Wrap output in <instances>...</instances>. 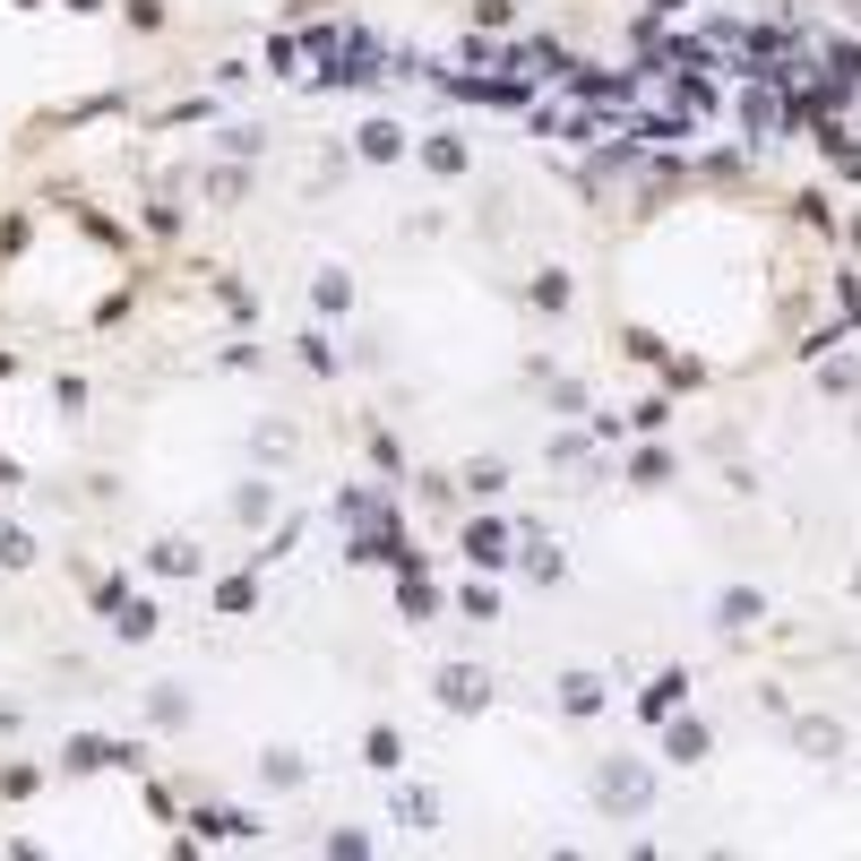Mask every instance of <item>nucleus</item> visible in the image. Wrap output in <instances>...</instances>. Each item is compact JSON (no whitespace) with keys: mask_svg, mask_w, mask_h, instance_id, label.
Returning <instances> with one entry per match:
<instances>
[{"mask_svg":"<svg viewBox=\"0 0 861 861\" xmlns=\"http://www.w3.org/2000/svg\"><path fill=\"white\" fill-rule=\"evenodd\" d=\"M595 801H603V819H637L655 801V766L646 759H595Z\"/></svg>","mask_w":861,"mask_h":861,"instance_id":"1","label":"nucleus"},{"mask_svg":"<svg viewBox=\"0 0 861 861\" xmlns=\"http://www.w3.org/2000/svg\"><path fill=\"white\" fill-rule=\"evenodd\" d=\"M492 690H499V681L483 672V663H439V672H430V697H439L448 715H483Z\"/></svg>","mask_w":861,"mask_h":861,"instance_id":"2","label":"nucleus"},{"mask_svg":"<svg viewBox=\"0 0 861 861\" xmlns=\"http://www.w3.org/2000/svg\"><path fill=\"white\" fill-rule=\"evenodd\" d=\"M465 561L474 568H508L517 561V526H508V517H474V526H465Z\"/></svg>","mask_w":861,"mask_h":861,"instance_id":"3","label":"nucleus"},{"mask_svg":"<svg viewBox=\"0 0 861 861\" xmlns=\"http://www.w3.org/2000/svg\"><path fill=\"white\" fill-rule=\"evenodd\" d=\"M706 750H715V732L697 724V715H663V759L672 766H697Z\"/></svg>","mask_w":861,"mask_h":861,"instance_id":"4","label":"nucleus"},{"mask_svg":"<svg viewBox=\"0 0 861 861\" xmlns=\"http://www.w3.org/2000/svg\"><path fill=\"white\" fill-rule=\"evenodd\" d=\"M190 828H199V844H250V835H267L250 810H190Z\"/></svg>","mask_w":861,"mask_h":861,"instance_id":"5","label":"nucleus"},{"mask_svg":"<svg viewBox=\"0 0 861 861\" xmlns=\"http://www.w3.org/2000/svg\"><path fill=\"white\" fill-rule=\"evenodd\" d=\"M759 621H766V595H759V586H724V595H715V630L741 637V630H759Z\"/></svg>","mask_w":861,"mask_h":861,"instance_id":"6","label":"nucleus"},{"mask_svg":"<svg viewBox=\"0 0 861 861\" xmlns=\"http://www.w3.org/2000/svg\"><path fill=\"white\" fill-rule=\"evenodd\" d=\"M681 697H690V672H655V690H637V724L681 715Z\"/></svg>","mask_w":861,"mask_h":861,"instance_id":"7","label":"nucleus"},{"mask_svg":"<svg viewBox=\"0 0 861 861\" xmlns=\"http://www.w3.org/2000/svg\"><path fill=\"white\" fill-rule=\"evenodd\" d=\"M793 750H801V759H844V724H835V715H801Z\"/></svg>","mask_w":861,"mask_h":861,"instance_id":"8","label":"nucleus"},{"mask_svg":"<svg viewBox=\"0 0 861 861\" xmlns=\"http://www.w3.org/2000/svg\"><path fill=\"white\" fill-rule=\"evenodd\" d=\"M766 87H775V78H759V87H750V103H741V121H750V138H775L784 121H793V112H784V103L766 96Z\"/></svg>","mask_w":861,"mask_h":861,"instance_id":"9","label":"nucleus"},{"mask_svg":"<svg viewBox=\"0 0 861 861\" xmlns=\"http://www.w3.org/2000/svg\"><path fill=\"white\" fill-rule=\"evenodd\" d=\"M354 147H363L370 165H397V156H405V130H397V121H363V130H354Z\"/></svg>","mask_w":861,"mask_h":861,"instance_id":"10","label":"nucleus"},{"mask_svg":"<svg viewBox=\"0 0 861 861\" xmlns=\"http://www.w3.org/2000/svg\"><path fill=\"white\" fill-rule=\"evenodd\" d=\"M439 603H448V595L430 586L423 568H414V577H405V586H397V612H405V621H439Z\"/></svg>","mask_w":861,"mask_h":861,"instance_id":"11","label":"nucleus"},{"mask_svg":"<svg viewBox=\"0 0 861 861\" xmlns=\"http://www.w3.org/2000/svg\"><path fill=\"white\" fill-rule=\"evenodd\" d=\"M397 819H405L414 835H430V828H439V793H423V784H397Z\"/></svg>","mask_w":861,"mask_h":861,"instance_id":"12","label":"nucleus"},{"mask_svg":"<svg viewBox=\"0 0 861 861\" xmlns=\"http://www.w3.org/2000/svg\"><path fill=\"white\" fill-rule=\"evenodd\" d=\"M61 766L69 775H96V766H112V741H103V732H78V741L61 750Z\"/></svg>","mask_w":861,"mask_h":861,"instance_id":"13","label":"nucleus"},{"mask_svg":"<svg viewBox=\"0 0 861 861\" xmlns=\"http://www.w3.org/2000/svg\"><path fill=\"white\" fill-rule=\"evenodd\" d=\"M310 301H319V310H354V276H345V267H319V285H310Z\"/></svg>","mask_w":861,"mask_h":861,"instance_id":"14","label":"nucleus"},{"mask_svg":"<svg viewBox=\"0 0 861 861\" xmlns=\"http://www.w3.org/2000/svg\"><path fill=\"white\" fill-rule=\"evenodd\" d=\"M568 301H577V285H568L561 267H543V276H534V310H552V319H561Z\"/></svg>","mask_w":861,"mask_h":861,"instance_id":"15","label":"nucleus"},{"mask_svg":"<svg viewBox=\"0 0 861 861\" xmlns=\"http://www.w3.org/2000/svg\"><path fill=\"white\" fill-rule=\"evenodd\" d=\"M561 706H568V715H595V706H603V681H595V672H568V681H561Z\"/></svg>","mask_w":861,"mask_h":861,"instance_id":"16","label":"nucleus"},{"mask_svg":"<svg viewBox=\"0 0 861 861\" xmlns=\"http://www.w3.org/2000/svg\"><path fill=\"white\" fill-rule=\"evenodd\" d=\"M363 766H379V775H397V766H405V741H397L388 724H379V732L363 741Z\"/></svg>","mask_w":861,"mask_h":861,"instance_id":"17","label":"nucleus"},{"mask_svg":"<svg viewBox=\"0 0 861 861\" xmlns=\"http://www.w3.org/2000/svg\"><path fill=\"white\" fill-rule=\"evenodd\" d=\"M259 784H267V793L301 784V759H294V750H259Z\"/></svg>","mask_w":861,"mask_h":861,"instance_id":"18","label":"nucleus"},{"mask_svg":"<svg viewBox=\"0 0 861 861\" xmlns=\"http://www.w3.org/2000/svg\"><path fill=\"white\" fill-rule=\"evenodd\" d=\"M147 561L165 568V577H199V543H156Z\"/></svg>","mask_w":861,"mask_h":861,"instance_id":"19","label":"nucleus"},{"mask_svg":"<svg viewBox=\"0 0 861 861\" xmlns=\"http://www.w3.org/2000/svg\"><path fill=\"white\" fill-rule=\"evenodd\" d=\"M526 577L534 586H561V552H552L543 534H526Z\"/></svg>","mask_w":861,"mask_h":861,"instance_id":"20","label":"nucleus"},{"mask_svg":"<svg viewBox=\"0 0 861 861\" xmlns=\"http://www.w3.org/2000/svg\"><path fill=\"white\" fill-rule=\"evenodd\" d=\"M147 715H156L165 732H181V724H190V697H181V690H147Z\"/></svg>","mask_w":861,"mask_h":861,"instance_id":"21","label":"nucleus"},{"mask_svg":"<svg viewBox=\"0 0 861 861\" xmlns=\"http://www.w3.org/2000/svg\"><path fill=\"white\" fill-rule=\"evenodd\" d=\"M156 621H165V603H121L112 630H121V637H156Z\"/></svg>","mask_w":861,"mask_h":861,"instance_id":"22","label":"nucleus"},{"mask_svg":"<svg viewBox=\"0 0 861 861\" xmlns=\"http://www.w3.org/2000/svg\"><path fill=\"white\" fill-rule=\"evenodd\" d=\"M267 508H276V483H241V492H232V517H250V526H259Z\"/></svg>","mask_w":861,"mask_h":861,"instance_id":"23","label":"nucleus"},{"mask_svg":"<svg viewBox=\"0 0 861 861\" xmlns=\"http://www.w3.org/2000/svg\"><path fill=\"white\" fill-rule=\"evenodd\" d=\"M241 190H250V172H241V165H216V172H207V199H216V207H232Z\"/></svg>","mask_w":861,"mask_h":861,"instance_id":"24","label":"nucleus"},{"mask_svg":"<svg viewBox=\"0 0 861 861\" xmlns=\"http://www.w3.org/2000/svg\"><path fill=\"white\" fill-rule=\"evenodd\" d=\"M630 483H646V492H655V483H672V457H663V448H637V457H630Z\"/></svg>","mask_w":861,"mask_h":861,"instance_id":"25","label":"nucleus"},{"mask_svg":"<svg viewBox=\"0 0 861 861\" xmlns=\"http://www.w3.org/2000/svg\"><path fill=\"white\" fill-rule=\"evenodd\" d=\"M250 448H259V457H294V423H259Z\"/></svg>","mask_w":861,"mask_h":861,"instance_id":"26","label":"nucleus"},{"mask_svg":"<svg viewBox=\"0 0 861 861\" xmlns=\"http://www.w3.org/2000/svg\"><path fill=\"white\" fill-rule=\"evenodd\" d=\"M34 561V534L27 526H0V568H27Z\"/></svg>","mask_w":861,"mask_h":861,"instance_id":"27","label":"nucleus"},{"mask_svg":"<svg viewBox=\"0 0 861 861\" xmlns=\"http://www.w3.org/2000/svg\"><path fill=\"white\" fill-rule=\"evenodd\" d=\"M423 165L430 172H465V147L457 138H423Z\"/></svg>","mask_w":861,"mask_h":861,"instance_id":"28","label":"nucleus"},{"mask_svg":"<svg viewBox=\"0 0 861 861\" xmlns=\"http://www.w3.org/2000/svg\"><path fill=\"white\" fill-rule=\"evenodd\" d=\"M499 483H508V465H492V457H483V465H465V492H474V499H492Z\"/></svg>","mask_w":861,"mask_h":861,"instance_id":"29","label":"nucleus"},{"mask_svg":"<svg viewBox=\"0 0 861 861\" xmlns=\"http://www.w3.org/2000/svg\"><path fill=\"white\" fill-rule=\"evenodd\" d=\"M301 363L319 370V379H336V345H328V336H319V328H310V336H301Z\"/></svg>","mask_w":861,"mask_h":861,"instance_id":"30","label":"nucleus"},{"mask_svg":"<svg viewBox=\"0 0 861 861\" xmlns=\"http://www.w3.org/2000/svg\"><path fill=\"white\" fill-rule=\"evenodd\" d=\"M328 853H336V861H370V835H363V828H336Z\"/></svg>","mask_w":861,"mask_h":861,"instance_id":"31","label":"nucleus"},{"mask_svg":"<svg viewBox=\"0 0 861 861\" xmlns=\"http://www.w3.org/2000/svg\"><path fill=\"white\" fill-rule=\"evenodd\" d=\"M552 465H586V430H552Z\"/></svg>","mask_w":861,"mask_h":861,"instance_id":"32","label":"nucleus"},{"mask_svg":"<svg viewBox=\"0 0 861 861\" xmlns=\"http://www.w3.org/2000/svg\"><path fill=\"white\" fill-rule=\"evenodd\" d=\"M621 354H630V363H663V336H646V328H630V336H621Z\"/></svg>","mask_w":861,"mask_h":861,"instance_id":"33","label":"nucleus"},{"mask_svg":"<svg viewBox=\"0 0 861 861\" xmlns=\"http://www.w3.org/2000/svg\"><path fill=\"white\" fill-rule=\"evenodd\" d=\"M216 603H225V612H250V603H259V586H250V577H225V586H216Z\"/></svg>","mask_w":861,"mask_h":861,"instance_id":"34","label":"nucleus"},{"mask_svg":"<svg viewBox=\"0 0 861 861\" xmlns=\"http://www.w3.org/2000/svg\"><path fill=\"white\" fill-rule=\"evenodd\" d=\"M835 310H844V328H861V276H835Z\"/></svg>","mask_w":861,"mask_h":861,"instance_id":"35","label":"nucleus"},{"mask_svg":"<svg viewBox=\"0 0 861 861\" xmlns=\"http://www.w3.org/2000/svg\"><path fill=\"white\" fill-rule=\"evenodd\" d=\"M819 388H835V397H853V388H861V363H828V370H819Z\"/></svg>","mask_w":861,"mask_h":861,"instance_id":"36","label":"nucleus"},{"mask_svg":"<svg viewBox=\"0 0 861 861\" xmlns=\"http://www.w3.org/2000/svg\"><path fill=\"white\" fill-rule=\"evenodd\" d=\"M630 423H637V430H646V439H655V430H663V423H672V405H663V397H646V405H630Z\"/></svg>","mask_w":861,"mask_h":861,"instance_id":"37","label":"nucleus"},{"mask_svg":"<svg viewBox=\"0 0 861 861\" xmlns=\"http://www.w3.org/2000/svg\"><path fill=\"white\" fill-rule=\"evenodd\" d=\"M552 414H586V379H561L552 388Z\"/></svg>","mask_w":861,"mask_h":861,"instance_id":"38","label":"nucleus"},{"mask_svg":"<svg viewBox=\"0 0 861 861\" xmlns=\"http://www.w3.org/2000/svg\"><path fill=\"white\" fill-rule=\"evenodd\" d=\"M457 603H465V612H474V621H499V595H492V586H465Z\"/></svg>","mask_w":861,"mask_h":861,"instance_id":"39","label":"nucleus"},{"mask_svg":"<svg viewBox=\"0 0 861 861\" xmlns=\"http://www.w3.org/2000/svg\"><path fill=\"white\" fill-rule=\"evenodd\" d=\"M672 9H681V0H646V18H655V27H663V18H672Z\"/></svg>","mask_w":861,"mask_h":861,"instance_id":"40","label":"nucleus"},{"mask_svg":"<svg viewBox=\"0 0 861 861\" xmlns=\"http://www.w3.org/2000/svg\"><path fill=\"white\" fill-rule=\"evenodd\" d=\"M9 724H18V706H9V697H0V732H9Z\"/></svg>","mask_w":861,"mask_h":861,"instance_id":"41","label":"nucleus"},{"mask_svg":"<svg viewBox=\"0 0 861 861\" xmlns=\"http://www.w3.org/2000/svg\"><path fill=\"white\" fill-rule=\"evenodd\" d=\"M61 9H78V18H87V9H103V0H61Z\"/></svg>","mask_w":861,"mask_h":861,"instance_id":"42","label":"nucleus"},{"mask_svg":"<svg viewBox=\"0 0 861 861\" xmlns=\"http://www.w3.org/2000/svg\"><path fill=\"white\" fill-rule=\"evenodd\" d=\"M18 9H34V0H18Z\"/></svg>","mask_w":861,"mask_h":861,"instance_id":"43","label":"nucleus"},{"mask_svg":"<svg viewBox=\"0 0 861 861\" xmlns=\"http://www.w3.org/2000/svg\"><path fill=\"white\" fill-rule=\"evenodd\" d=\"M853 586H861V577H853Z\"/></svg>","mask_w":861,"mask_h":861,"instance_id":"44","label":"nucleus"}]
</instances>
